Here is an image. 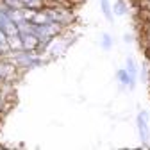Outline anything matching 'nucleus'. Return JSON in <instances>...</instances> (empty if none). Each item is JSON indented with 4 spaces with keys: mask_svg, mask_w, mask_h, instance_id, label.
<instances>
[{
    "mask_svg": "<svg viewBox=\"0 0 150 150\" xmlns=\"http://www.w3.org/2000/svg\"><path fill=\"white\" fill-rule=\"evenodd\" d=\"M148 120H150L148 111L141 109V111L138 112V116H136V127H138L139 139H141L143 145H148V141H150V127H148Z\"/></svg>",
    "mask_w": 150,
    "mask_h": 150,
    "instance_id": "f257e3e1",
    "label": "nucleus"
},
{
    "mask_svg": "<svg viewBox=\"0 0 150 150\" xmlns=\"http://www.w3.org/2000/svg\"><path fill=\"white\" fill-rule=\"evenodd\" d=\"M66 47H68V41L63 40L61 36H55V38H52L50 43L47 45V50L52 54V57H59V55L66 50Z\"/></svg>",
    "mask_w": 150,
    "mask_h": 150,
    "instance_id": "f03ea898",
    "label": "nucleus"
},
{
    "mask_svg": "<svg viewBox=\"0 0 150 150\" xmlns=\"http://www.w3.org/2000/svg\"><path fill=\"white\" fill-rule=\"evenodd\" d=\"M20 36H22L23 50H32V52H36V50H38V47L41 45V41L38 40V38H36L32 32H20Z\"/></svg>",
    "mask_w": 150,
    "mask_h": 150,
    "instance_id": "7ed1b4c3",
    "label": "nucleus"
},
{
    "mask_svg": "<svg viewBox=\"0 0 150 150\" xmlns=\"http://www.w3.org/2000/svg\"><path fill=\"white\" fill-rule=\"evenodd\" d=\"M100 2V9H102V14H104V18L109 22V23H115V13H112V6H111V2L109 0H98Z\"/></svg>",
    "mask_w": 150,
    "mask_h": 150,
    "instance_id": "20e7f679",
    "label": "nucleus"
},
{
    "mask_svg": "<svg viewBox=\"0 0 150 150\" xmlns=\"http://www.w3.org/2000/svg\"><path fill=\"white\" fill-rule=\"evenodd\" d=\"M30 22L36 23V25H47V23H50L52 20L48 18V14H47L45 9H40V11H36V13H34V16H32V20H30Z\"/></svg>",
    "mask_w": 150,
    "mask_h": 150,
    "instance_id": "39448f33",
    "label": "nucleus"
},
{
    "mask_svg": "<svg viewBox=\"0 0 150 150\" xmlns=\"http://www.w3.org/2000/svg\"><path fill=\"white\" fill-rule=\"evenodd\" d=\"M7 47H9V50H23V43H22L20 32L13 34V36H7Z\"/></svg>",
    "mask_w": 150,
    "mask_h": 150,
    "instance_id": "423d86ee",
    "label": "nucleus"
},
{
    "mask_svg": "<svg viewBox=\"0 0 150 150\" xmlns=\"http://www.w3.org/2000/svg\"><path fill=\"white\" fill-rule=\"evenodd\" d=\"M112 13L116 16H125L129 13V6H127L125 0H116V2L112 4Z\"/></svg>",
    "mask_w": 150,
    "mask_h": 150,
    "instance_id": "0eeeda50",
    "label": "nucleus"
},
{
    "mask_svg": "<svg viewBox=\"0 0 150 150\" xmlns=\"http://www.w3.org/2000/svg\"><path fill=\"white\" fill-rule=\"evenodd\" d=\"M116 81H118L123 88H129V82H130V73L127 71V68H120V70H116Z\"/></svg>",
    "mask_w": 150,
    "mask_h": 150,
    "instance_id": "6e6552de",
    "label": "nucleus"
},
{
    "mask_svg": "<svg viewBox=\"0 0 150 150\" xmlns=\"http://www.w3.org/2000/svg\"><path fill=\"white\" fill-rule=\"evenodd\" d=\"M22 2H23V7L34 9V11H40L47 6V0H22Z\"/></svg>",
    "mask_w": 150,
    "mask_h": 150,
    "instance_id": "1a4fd4ad",
    "label": "nucleus"
},
{
    "mask_svg": "<svg viewBox=\"0 0 150 150\" xmlns=\"http://www.w3.org/2000/svg\"><path fill=\"white\" fill-rule=\"evenodd\" d=\"M102 48H104L105 52H109V50L112 48V38H111V34H107V32H102Z\"/></svg>",
    "mask_w": 150,
    "mask_h": 150,
    "instance_id": "9d476101",
    "label": "nucleus"
},
{
    "mask_svg": "<svg viewBox=\"0 0 150 150\" xmlns=\"http://www.w3.org/2000/svg\"><path fill=\"white\" fill-rule=\"evenodd\" d=\"M2 2L7 7H11V9H23V2H22V0H2Z\"/></svg>",
    "mask_w": 150,
    "mask_h": 150,
    "instance_id": "9b49d317",
    "label": "nucleus"
},
{
    "mask_svg": "<svg viewBox=\"0 0 150 150\" xmlns=\"http://www.w3.org/2000/svg\"><path fill=\"white\" fill-rule=\"evenodd\" d=\"M0 43H2V45H7V34H6L2 29H0Z\"/></svg>",
    "mask_w": 150,
    "mask_h": 150,
    "instance_id": "f8f14e48",
    "label": "nucleus"
},
{
    "mask_svg": "<svg viewBox=\"0 0 150 150\" xmlns=\"http://www.w3.org/2000/svg\"><path fill=\"white\" fill-rule=\"evenodd\" d=\"M6 104H7V102H6V98H4V97H0V115L4 112V109H6Z\"/></svg>",
    "mask_w": 150,
    "mask_h": 150,
    "instance_id": "ddd939ff",
    "label": "nucleus"
},
{
    "mask_svg": "<svg viewBox=\"0 0 150 150\" xmlns=\"http://www.w3.org/2000/svg\"><path fill=\"white\" fill-rule=\"evenodd\" d=\"M132 40H134V38L130 36V34H123V41L125 43H132Z\"/></svg>",
    "mask_w": 150,
    "mask_h": 150,
    "instance_id": "4468645a",
    "label": "nucleus"
},
{
    "mask_svg": "<svg viewBox=\"0 0 150 150\" xmlns=\"http://www.w3.org/2000/svg\"><path fill=\"white\" fill-rule=\"evenodd\" d=\"M129 2H134V4H138V2H139V0H129Z\"/></svg>",
    "mask_w": 150,
    "mask_h": 150,
    "instance_id": "2eb2a0df",
    "label": "nucleus"
},
{
    "mask_svg": "<svg viewBox=\"0 0 150 150\" xmlns=\"http://www.w3.org/2000/svg\"><path fill=\"white\" fill-rule=\"evenodd\" d=\"M146 48H150V45H148V47H146Z\"/></svg>",
    "mask_w": 150,
    "mask_h": 150,
    "instance_id": "dca6fc26",
    "label": "nucleus"
}]
</instances>
